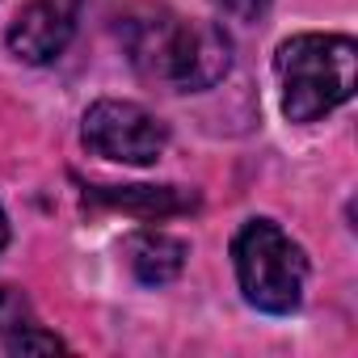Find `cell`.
<instances>
[{
  "label": "cell",
  "instance_id": "6da1fadb",
  "mask_svg": "<svg viewBox=\"0 0 358 358\" xmlns=\"http://www.w3.org/2000/svg\"><path fill=\"white\" fill-rule=\"evenodd\" d=\"M122 43L139 76L173 89H215L232 68V38L215 22H190L169 9H143L122 22Z\"/></svg>",
  "mask_w": 358,
  "mask_h": 358
},
{
  "label": "cell",
  "instance_id": "7a4b0ae2",
  "mask_svg": "<svg viewBox=\"0 0 358 358\" xmlns=\"http://www.w3.org/2000/svg\"><path fill=\"white\" fill-rule=\"evenodd\" d=\"M274 72L282 85L287 122H316L358 85V47L345 34H295L278 47Z\"/></svg>",
  "mask_w": 358,
  "mask_h": 358
},
{
  "label": "cell",
  "instance_id": "3957f363",
  "mask_svg": "<svg viewBox=\"0 0 358 358\" xmlns=\"http://www.w3.org/2000/svg\"><path fill=\"white\" fill-rule=\"evenodd\" d=\"M232 266H236V282L245 299L257 312L287 316L299 308L303 282H308V257L274 220H249L236 232Z\"/></svg>",
  "mask_w": 358,
  "mask_h": 358
},
{
  "label": "cell",
  "instance_id": "277c9868",
  "mask_svg": "<svg viewBox=\"0 0 358 358\" xmlns=\"http://www.w3.org/2000/svg\"><path fill=\"white\" fill-rule=\"evenodd\" d=\"M80 139L89 152L106 156V160H122V164H152L160 160L164 143H169V131L164 122L143 110L139 101H118V97H106V101H93L89 114H85V127H80Z\"/></svg>",
  "mask_w": 358,
  "mask_h": 358
},
{
  "label": "cell",
  "instance_id": "5b68a950",
  "mask_svg": "<svg viewBox=\"0 0 358 358\" xmlns=\"http://www.w3.org/2000/svg\"><path fill=\"white\" fill-rule=\"evenodd\" d=\"M85 0H30L9 26V51L22 64H51L76 34Z\"/></svg>",
  "mask_w": 358,
  "mask_h": 358
},
{
  "label": "cell",
  "instance_id": "8992f818",
  "mask_svg": "<svg viewBox=\"0 0 358 358\" xmlns=\"http://www.w3.org/2000/svg\"><path fill=\"white\" fill-rule=\"evenodd\" d=\"M89 199L118 207V211H131V215H143V220L186 215L199 207V194L182 190V186H97V190H89Z\"/></svg>",
  "mask_w": 358,
  "mask_h": 358
},
{
  "label": "cell",
  "instance_id": "52a82bcc",
  "mask_svg": "<svg viewBox=\"0 0 358 358\" xmlns=\"http://www.w3.org/2000/svg\"><path fill=\"white\" fill-rule=\"evenodd\" d=\"M127 266L143 287H164L182 274L186 266V245L164 232H135L127 241Z\"/></svg>",
  "mask_w": 358,
  "mask_h": 358
},
{
  "label": "cell",
  "instance_id": "ba28073f",
  "mask_svg": "<svg viewBox=\"0 0 358 358\" xmlns=\"http://www.w3.org/2000/svg\"><path fill=\"white\" fill-rule=\"evenodd\" d=\"M5 350H9V354H59L64 341H59L55 333H43V329L30 320V324L13 329V333L5 337Z\"/></svg>",
  "mask_w": 358,
  "mask_h": 358
},
{
  "label": "cell",
  "instance_id": "9c48e42d",
  "mask_svg": "<svg viewBox=\"0 0 358 358\" xmlns=\"http://www.w3.org/2000/svg\"><path fill=\"white\" fill-rule=\"evenodd\" d=\"M215 13L232 17V22H257L266 9H270V0H211Z\"/></svg>",
  "mask_w": 358,
  "mask_h": 358
},
{
  "label": "cell",
  "instance_id": "30bf717a",
  "mask_svg": "<svg viewBox=\"0 0 358 358\" xmlns=\"http://www.w3.org/2000/svg\"><path fill=\"white\" fill-rule=\"evenodd\" d=\"M9 245V220H5V211H0V249Z\"/></svg>",
  "mask_w": 358,
  "mask_h": 358
}]
</instances>
